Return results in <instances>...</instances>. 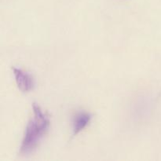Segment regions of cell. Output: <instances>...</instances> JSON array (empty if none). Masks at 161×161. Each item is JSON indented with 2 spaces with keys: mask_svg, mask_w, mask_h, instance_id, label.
<instances>
[{
  "mask_svg": "<svg viewBox=\"0 0 161 161\" xmlns=\"http://www.w3.org/2000/svg\"><path fill=\"white\" fill-rule=\"evenodd\" d=\"M34 116L27 125L25 136L20 146V153L28 154L36 149L50 127L48 116L43 113L38 104L33 103Z\"/></svg>",
  "mask_w": 161,
  "mask_h": 161,
  "instance_id": "obj_1",
  "label": "cell"
},
{
  "mask_svg": "<svg viewBox=\"0 0 161 161\" xmlns=\"http://www.w3.org/2000/svg\"><path fill=\"white\" fill-rule=\"evenodd\" d=\"M12 70L17 86L22 92H28L34 88V80L28 72L15 67H12Z\"/></svg>",
  "mask_w": 161,
  "mask_h": 161,
  "instance_id": "obj_2",
  "label": "cell"
},
{
  "mask_svg": "<svg viewBox=\"0 0 161 161\" xmlns=\"http://www.w3.org/2000/svg\"><path fill=\"white\" fill-rule=\"evenodd\" d=\"M92 116L87 113H80L73 119V135H76L89 124Z\"/></svg>",
  "mask_w": 161,
  "mask_h": 161,
  "instance_id": "obj_3",
  "label": "cell"
}]
</instances>
